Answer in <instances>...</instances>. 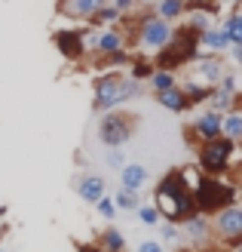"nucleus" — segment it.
<instances>
[{
	"label": "nucleus",
	"mask_w": 242,
	"mask_h": 252,
	"mask_svg": "<svg viewBox=\"0 0 242 252\" xmlns=\"http://www.w3.org/2000/svg\"><path fill=\"white\" fill-rule=\"evenodd\" d=\"M154 206L160 209L162 221H175V224H181L184 219H190L196 212L193 188L187 185L181 169H169L160 179V185L154 188Z\"/></svg>",
	"instance_id": "1"
},
{
	"label": "nucleus",
	"mask_w": 242,
	"mask_h": 252,
	"mask_svg": "<svg viewBox=\"0 0 242 252\" xmlns=\"http://www.w3.org/2000/svg\"><path fill=\"white\" fill-rule=\"evenodd\" d=\"M141 95V80L135 77H123L120 71H108L95 77L92 83V111L95 114H105V111L123 108L126 102Z\"/></svg>",
	"instance_id": "2"
},
{
	"label": "nucleus",
	"mask_w": 242,
	"mask_h": 252,
	"mask_svg": "<svg viewBox=\"0 0 242 252\" xmlns=\"http://www.w3.org/2000/svg\"><path fill=\"white\" fill-rule=\"evenodd\" d=\"M172 22L160 19L154 9L150 12H141V16H135L129 25H126V43H135L138 49H144V53H157L162 49L165 43L172 40Z\"/></svg>",
	"instance_id": "3"
},
{
	"label": "nucleus",
	"mask_w": 242,
	"mask_h": 252,
	"mask_svg": "<svg viewBox=\"0 0 242 252\" xmlns=\"http://www.w3.org/2000/svg\"><path fill=\"white\" fill-rule=\"evenodd\" d=\"M236 197H239V188L224 182V175L202 172L193 185V203H196V212H202V216H215L221 206L236 203Z\"/></svg>",
	"instance_id": "4"
},
{
	"label": "nucleus",
	"mask_w": 242,
	"mask_h": 252,
	"mask_svg": "<svg viewBox=\"0 0 242 252\" xmlns=\"http://www.w3.org/2000/svg\"><path fill=\"white\" fill-rule=\"evenodd\" d=\"M233 154H236V142L227 135H218L212 142L196 145V166L209 175H227L233 166Z\"/></svg>",
	"instance_id": "5"
},
{
	"label": "nucleus",
	"mask_w": 242,
	"mask_h": 252,
	"mask_svg": "<svg viewBox=\"0 0 242 252\" xmlns=\"http://www.w3.org/2000/svg\"><path fill=\"white\" fill-rule=\"evenodd\" d=\"M135 114H126V111H105L98 123V142L105 148H126V142L135 135Z\"/></svg>",
	"instance_id": "6"
},
{
	"label": "nucleus",
	"mask_w": 242,
	"mask_h": 252,
	"mask_svg": "<svg viewBox=\"0 0 242 252\" xmlns=\"http://www.w3.org/2000/svg\"><path fill=\"white\" fill-rule=\"evenodd\" d=\"M212 237L230 249L242 237V203H227L212 216Z\"/></svg>",
	"instance_id": "7"
},
{
	"label": "nucleus",
	"mask_w": 242,
	"mask_h": 252,
	"mask_svg": "<svg viewBox=\"0 0 242 252\" xmlns=\"http://www.w3.org/2000/svg\"><path fill=\"white\" fill-rule=\"evenodd\" d=\"M129 46L126 43V34L120 28H113V25H95L92 34H86V53H113V49H123Z\"/></svg>",
	"instance_id": "8"
},
{
	"label": "nucleus",
	"mask_w": 242,
	"mask_h": 252,
	"mask_svg": "<svg viewBox=\"0 0 242 252\" xmlns=\"http://www.w3.org/2000/svg\"><path fill=\"white\" fill-rule=\"evenodd\" d=\"M221 120H224V114L221 111H215V108H209L206 105V111H199V114L193 117V123L187 126V138L190 142H212V138H218L221 135Z\"/></svg>",
	"instance_id": "9"
},
{
	"label": "nucleus",
	"mask_w": 242,
	"mask_h": 252,
	"mask_svg": "<svg viewBox=\"0 0 242 252\" xmlns=\"http://www.w3.org/2000/svg\"><path fill=\"white\" fill-rule=\"evenodd\" d=\"M55 49H58V56L61 59H68V62H80L86 56V31L80 28H65V31H55Z\"/></svg>",
	"instance_id": "10"
},
{
	"label": "nucleus",
	"mask_w": 242,
	"mask_h": 252,
	"mask_svg": "<svg viewBox=\"0 0 242 252\" xmlns=\"http://www.w3.org/2000/svg\"><path fill=\"white\" fill-rule=\"evenodd\" d=\"M221 74H224V65H221L218 53H199V59L193 62V80H202V83L215 86L221 80Z\"/></svg>",
	"instance_id": "11"
},
{
	"label": "nucleus",
	"mask_w": 242,
	"mask_h": 252,
	"mask_svg": "<svg viewBox=\"0 0 242 252\" xmlns=\"http://www.w3.org/2000/svg\"><path fill=\"white\" fill-rule=\"evenodd\" d=\"M154 98H157L160 108L172 111V114H187V111L193 108L190 105V95L184 93L181 83H175V86H169V90H162V93H154Z\"/></svg>",
	"instance_id": "12"
},
{
	"label": "nucleus",
	"mask_w": 242,
	"mask_h": 252,
	"mask_svg": "<svg viewBox=\"0 0 242 252\" xmlns=\"http://www.w3.org/2000/svg\"><path fill=\"white\" fill-rule=\"evenodd\" d=\"M101 3L105 0H58V16H65L71 22H89Z\"/></svg>",
	"instance_id": "13"
},
{
	"label": "nucleus",
	"mask_w": 242,
	"mask_h": 252,
	"mask_svg": "<svg viewBox=\"0 0 242 252\" xmlns=\"http://www.w3.org/2000/svg\"><path fill=\"white\" fill-rule=\"evenodd\" d=\"M74 191H77V197L83 203H95L101 194H108V182L101 179V175L89 172V175H80V179L74 182Z\"/></svg>",
	"instance_id": "14"
},
{
	"label": "nucleus",
	"mask_w": 242,
	"mask_h": 252,
	"mask_svg": "<svg viewBox=\"0 0 242 252\" xmlns=\"http://www.w3.org/2000/svg\"><path fill=\"white\" fill-rule=\"evenodd\" d=\"M199 49H202V53L224 56L227 49H230V34H227L221 25H212V28H206V31L199 34Z\"/></svg>",
	"instance_id": "15"
},
{
	"label": "nucleus",
	"mask_w": 242,
	"mask_h": 252,
	"mask_svg": "<svg viewBox=\"0 0 242 252\" xmlns=\"http://www.w3.org/2000/svg\"><path fill=\"white\" fill-rule=\"evenodd\" d=\"M181 228L187 231V237L193 240V246L199 243H206L209 237H212V216H202V212H193L190 219L181 221Z\"/></svg>",
	"instance_id": "16"
},
{
	"label": "nucleus",
	"mask_w": 242,
	"mask_h": 252,
	"mask_svg": "<svg viewBox=\"0 0 242 252\" xmlns=\"http://www.w3.org/2000/svg\"><path fill=\"white\" fill-rule=\"evenodd\" d=\"M147 179H150V172H147V166H141V163H123L120 166V188L141 191L147 185Z\"/></svg>",
	"instance_id": "17"
},
{
	"label": "nucleus",
	"mask_w": 242,
	"mask_h": 252,
	"mask_svg": "<svg viewBox=\"0 0 242 252\" xmlns=\"http://www.w3.org/2000/svg\"><path fill=\"white\" fill-rule=\"evenodd\" d=\"M154 12L160 19H165V22H181L184 19V12H187V0H157L154 3Z\"/></svg>",
	"instance_id": "18"
},
{
	"label": "nucleus",
	"mask_w": 242,
	"mask_h": 252,
	"mask_svg": "<svg viewBox=\"0 0 242 252\" xmlns=\"http://www.w3.org/2000/svg\"><path fill=\"white\" fill-rule=\"evenodd\" d=\"M135 56L129 53V49H113V53H105V56H98L95 59V68H108V71H120V68H129V62Z\"/></svg>",
	"instance_id": "19"
},
{
	"label": "nucleus",
	"mask_w": 242,
	"mask_h": 252,
	"mask_svg": "<svg viewBox=\"0 0 242 252\" xmlns=\"http://www.w3.org/2000/svg\"><path fill=\"white\" fill-rule=\"evenodd\" d=\"M123 19H126L123 12H120L117 6H113L110 0H105V3H101V6L92 12V19H89V25H120Z\"/></svg>",
	"instance_id": "20"
},
{
	"label": "nucleus",
	"mask_w": 242,
	"mask_h": 252,
	"mask_svg": "<svg viewBox=\"0 0 242 252\" xmlns=\"http://www.w3.org/2000/svg\"><path fill=\"white\" fill-rule=\"evenodd\" d=\"M221 135L227 138H233V142H242V111L233 108V111H227L224 120H221Z\"/></svg>",
	"instance_id": "21"
},
{
	"label": "nucleus",
	"mask_w": 242,
	"mask_h": 252,
	"mask_svg": "<svg viewBox=\"0 0 242 252\" xmlns=\"http://www.w3.org/2000/svg\"><path fill=\"white\" fill-rule=\"evenodd\" d=\"M113 203H117L120 212H135L141 206V191H129V188H117L113 194Z\"/></svg>",
	"instance_id": "22"
},
{
	"label": "nucleus",
	"mask_w": 242,
	"mask_h": 252,
	"mask_svg": "<svg viewBox=\"0 0 242 252\" xmlns=\"http://www.w3.org/2000/svg\"><path fill=\"white\" fill-rule=\"evenodd\" d=\"M184 25L202 34L206 28H212V25H218V19H215V16H209V12H202V9H187V12H184Z\"/></svg>",
	"instance_id": "23"
},
{
	"label": "nucleus",
	"mask_w": 242,
	"mask_h": 252,
	"mask_svg": "<svg viewBox=\"0 0 242 252\" xmlns=\"http://www.w3.org/2000/svg\"><path fill=\"white\" fill-rule=\"evenodd\" d=\"M184 93L190 95V105L199 108V105H206V102H209L212 86H209V83H202V80H190V83H184Z\"/></svg>",
	"instance_id": "24"
},
{
	"label": "nucleus",
	"mask_w": 242,
	"mask_h": 252,
	"mask_svg": "<svg viewBox=\"0 0 242 252\" xmlns=\"http://www.w3.org/2000/svg\"><path fill=\"white\" fill-rule=\"evenodd\" d=\"M98 246L108 249V252H123L126 249V237L117 228H105V231L98 234Z\"/></svg>",
	"instance_id": "25"
},
{
	"label": "nucleus",
	"mask_w": 242,
	"mask_h": 252,
	"mask_svg": "<svg viewBox=\"0 0 242 252\" xmlns=\"http://www.w3.org/2000/svg\"><path fill=\"white\" fill-rule=\"evenodd\" d=\"M147 83H150V90H154V93H162V90H169V86L178 83V74L175 71H165V68H154V74L147 77Z\"/></svg>",
	"instance_id": "26"
},
{
	"label": "nucleus",
	"mask_w": 242,
	"mask_h": 252,
	"mask_svg": "<svg viewBox=\"0 0 242 252\" xmlns=\"http://www.w3.org/2000/svg\"><path fill=\"white\" fill-rule=\"evenodd\" d=\"M233 93H224V90H218V86H212V95H209V108H215V111H221V114H227V111H233Z\"/></svg>",
	"instance_id": "27"
},
{
	"label": "nucleus",
	"mask_w": 242,
	"mask_h": 252,
	"mask_svg": "<svg viewBox=\"0 0 242 252\" xmlns=\"http://www.w3.org/2000/svg\"><path fill=\"white\" fill-rule=\"evenodd\" d=\"M221 28L230 34V43H242V12H227L221 19Z\"/></svg>",
	"instance_id": "28"
},
{
	"label": "nucleus",
	"mask_w": 242,
	"mask_h": 252,
	"mask_svg": "<svg viewBox=\"0 0 242 252\" xmlns=\"http://www.w3.org/2000/svg\"><path fill=\"white\" fill-rule=\"evenodd\" d=\"M154 59H132L129 62V77H135V80H141V83H147V77H150V74H154Z\"/></svg>",
	"instance_id": "29"
},
{
	"label": "nucleus",
	"mask_w": 242,
	"mask_h": 252,
	"mask_svg": "<svg viewBox=\"0 0 242 252\" xmlns=\"http://www.w3.org/2000/svg\"><path fill=\"white\" fill-rule=\"evenodd\" d=\"M92 206L98 209V216H101V219H108V221H113V219H117V212H120V209H117V203H113V197H110V194H101V197L95 200Z\"/></svg>",
	"instance_id": "30"
},
{
	"label": "nucleus",
	"mask_w": 242,
	"mask_h": 252,
	"mask_svg": "<svg viewBox=\"0 0 242 252\" xmlns=\"http://www.w3.org/2000/svg\"><path fill=\"white\" fill-rule=\"evenodd\" d=\"M135 212H138V219H141L144 224H157L160 221V209L157 206H138Z\"/></svg>",
	"instance_id": "31"
},
{
	"label": "nucleus",
	"mask_w": 242,
	"mask_h": 252,
	"mask_svg": "<svg viewBox=\"0 0 242 252\" xmlns=\"http://www.w3.org/2000/svg\"><path fill=\"white\" fill-rule=\"evenodd\" d=\"M108 166L110 169H120L123 166V163H126V154H123V148H108Z\"/></svg>",
	"instance_id": "32"
},
{
	"label": "nucleus",
	"mask_w": 242,
	"mask_h": 252,
	"mask_svg": "<svg viewBox=\"0 0 242 252\" xmlns=\"http://www.w3.org/2000/svg\"><path fill=\"white\" fill-rule=\"evenodd\" d=\"M215 86H218V90H224V93H239V83H236V77H233V74H221V80L218 83H215Z\"/></svg>",
	"instance_id": "33"
},
{
	"label": "nucleus",
	"mask_w": 242,
	"mask_h": 252,
	"mask_svg": "<svg viewBox=\"0 0 242 252\" xmlns=\"http://www.w3.org/2000/svg\"><path fill=\"white\" fill-rule=\"evenodd\" d=\"M160 234H162V240H165V243H175V240H178V234H181V228H178L175 221H165Z\"/></svg>",
	"instance_id": "34"
},
{
	"label": "nucleus",
	"mask_w": 242,
	"mask_h": 252,
	"mask_svg": "<svg viewBox=\"0 0 242 252\" xmlns=\"http://www.w3.org/2000/svg\"><path fill=\"white\" fill-rule=\"evenodd\" d=\"M110 3L117 6V9L123 12V16H129V12L135 9V3H138V0H110Z\"/></svg>",
	"instance_id": "35"
},
{
	"label": "nucleus",
	"mask_w": 242,
	"mask_h": 252,
	"mask_svg": "<svg viewBox=\"0 0 242 252\" xmlns=\"http://www.w3.org/2000/svg\"><path fill=\"white\" fill-rule=\"evenodd\" d=\"M138 252H162V243H157V240H141V243H138Z\"/></svg>",
	"instance_id": "36"
},
{
	"label": "nucleus",
	"mask_w": 242,
	"mask_h": 252,
	"mask_svg": "<svg viewBox=\"0 0 242 252\" xmlns=\"http://www.w3.org/2000/svg\"><path fill=\"white\" fill-rule=\"evenodd\" d=\"M227 53L233 56V62H236V65H242V43H230V49H227Z\"/></svg>",
	"instance_id": "37"
},
{
	"label": "nucleus",
	"mask_w": 242,
	"mask_h": 252,
	"mask_svg": "<svg viewBox=\"0 0 242 252\" xmlns=\"http://www.w3.org/2000/svg\"><path fill=\"white\" fill-rule=\"evenodd\" d=\"M221 6H242V0H218Z\"/></svg>",
	"instance_id": "38"
},
{
	"label": "nucleus",
	"mask_w": 242,
	"mask_h": 252,
	"mask_svg": "<svg viewBox=\"0 0 242 252\" xmlns=\"http://www.w3.org/2000/svg\"><path fill=\"white\" fill-rule=\"evenodd\" d=\"M196 3H206V0H187V9H190V6H196Z\"/></svg>",
	"instance_id": "39"
},
{
	"label": "nucleus",
	"mask_w": 242,
	"mask_h": 252,
	"mask_svg": "<svg viewBox=\"0 0 242 252\" xmlns=\"http://www.w3.org/2000/svg\"><path fill=\"white\" fill-rule=\"evenodd\" d=\"M3 237H6V228H3V224H0V243H3Z\"/></svg>",
	"instance_id": "40"
},
{
	"label": "nucleus",
	"mask_w": 242,
	"mask_h": 252,
	"mask_svg": "<svg viewBox=\"0 0 242 252\" xmlns=\"http://www.w3.org/2000/svg\"><path fill=\"white\" fill-rule=\"evenodd\" d=\"M230 249H242V237H239V240H236V243H233Z\"/></svg>",
	"instance_id": "41"
},
{
	"label": "nucleus",
	"mask_w": 242,
	"mask_h": 252,
	"mask_svg": "<svg viewBox=\"0 0 242 252\" xmlns=\"http://www.w3.org/2000/svg\"><path fill=\"white\" fill-rule=\"evenodd\" d=\"M239 191H242V188H239Z\"/></svg>",
	"instance_id": "42"
}]
</instances>
